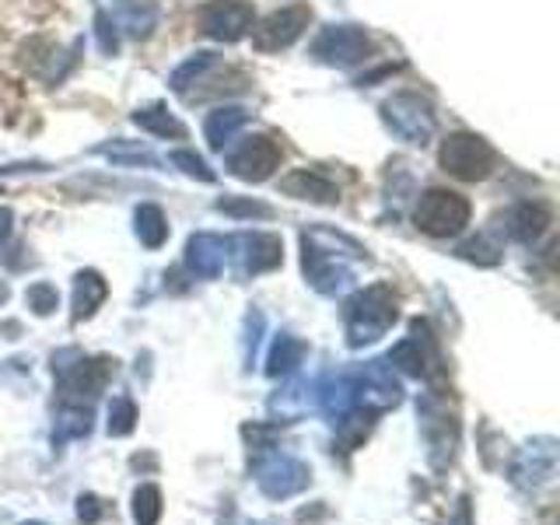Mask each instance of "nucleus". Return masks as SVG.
I'll return each mask as SVG.
<instances>
[{
    "label": "nucleus",
    "instance_id": "obj_1",
    "mask_svg": "<svg viewBox=\"0 0 560 525\" xmlns=\"http://www.w3.org/2000/svg\"><path fill=\"white\" fill-rule=\"evenodd\" d=\"M364 259V249L340 232L312 228L302 235V270L319 294H337L354 280V262Z\"/></svg>",
    "mask_w": 560,
    "mask_h": 525
},
{
    "label": "nucleus",
    "instance_id": "obj_2",
    "mask_svg": "<svg viewBox=\"0 0 560 525\" xmlns=\"http://www.w3.org/2000/svg\"><path fill=\"white\" fill-rule=\"evenodd\" d=\"M399 319V302L389 284H372L358 291L343 308V326H347V343L364 347L385 337Z\"/></svg>",
    "mask_w": 560,
    "mask_h": 525
},
{
    "label": "nucleus",
    "instance_id": "obj_3",
    "mask_svg": "<svg viewBox=\"0 0 560 525\" xmlns=\"http://www.w3.org/2000/svg\"><path fill=\"white\" fill-rule=\"evenodd\" d=\"M438 165H442L452 179L480 183V179H487L490 172H494L498 154L477 133H448L442 140V151H438Z\"/></svg>",
    "mask_w": 560,
    "mask_h": 525
},
{
    "label": "nucleus",
    "instance_id": "obj_4",
    "mask_svg": "<svg viewBox=\"0 0 560 525\" xmlns=\"http://www.w3.org/2000/svg\"><path fill=\"white\" fill-rule=\"evenodd\" d=\"M469 214H472V207H469V200L463 197V192L428 189L424 197L417 200L413 224L431 238H452L469 224Z\"/></svg>",
    "mask_w": 560,
    "mask_h": 525
},
{
    "label": "nucleus",
    "instance_id": "obj_5",
    "mask_svg": "<svg viewBox=\"0 0 560 525\" xmlns=\"http://www.w3.org/2000/svg\"><path fill=\"white\" fill-rule=\"evenodd\" d=\"M52 372L60 375V396L67 402H84V399H95L98 393H105V385H109L116 375V361L74 354V364L52 361Z\"/></svg>",
    "mask_w": 560,
    "mask_h": 525
},
{
    "label": "nucleus",
    "instance_id": "obj_6",
    "mask_svg": "<svg viewBox=\"0 0 560 525\" xmlns=\"http://www.w3.org/2000/svg\"><path fill=\"white\" fill-rule=\"evenodd\" d=\"M262 452L267 455L256 459V483L267 498L284 501V498L302 494L312 483V469L302 459H294L288 452H270V448H262Z\"/></svg>",
    "mask_w": 560,
    "mask_h": 525
},
{
    "label": "nucleus",
    "instance_id": "obj_7",
    "mask_svg": "<svg viewBox=\"0 0 560 525\" xmlns=\"http://www.w3.org/2000/svg\"><path fill=\"white\" fill-rule=\"evenodd\" d=\"M382 119L399 140L407 144H428L431 133H434V113H431V102L420 98V95H393L389 102L382 105Z\"/></svg>",
    "mask_w": 560,
    "mask_h": 525
},
{
    "label": "nucleus",
    "instance_id": "obj_8",
    "mask_svg": "<svg viewBox=\"0 0 560 525\" xmlns=\"http://www.w3.org/2000/svg\"><path fill=\"white\" fill-rule=\"evenodd\" d=\"M368 52H372V39L358 25H329L312 43V57L329 67H354L368 60Z\"/></svg>",
    "mask_w": 560,
    "mask_h": 525
},
{
    "label": "nucleus",
    "instance_id": "obj_9",
    "mask_svg": "<svg viewBox=\"0 0 560 525\" xmlns=\"http://www.w3.org/2000/svg\"><path fill=\"white\" fill-rule=\"evenodd\" d=\"M280 144L267 133H256V137H245L242 144L228 154V168H232L235 179L242 183H267L270 175L280 168Z\"/></svg>",
    "mask_w": 560,
    "mask_h": 525
},
{
    "label": "nucleus",
    "instance_id": "obj_10",
    "mask_svg": "<svg viewBox=\"0 0 560 525\" xmlns=\"http://www.w3.org/2000/svg\"><path fill=\"white\" fill-rule=\"evenodd\" d=\"M417 413H420V428H424V442H428V455H431V466L442 469L452 452L455 442H459V428H455V417L448 413V407L438 396H424L417 402Z\"/></svg>",
    "mask_w": 560,
    "mask_h": 525
},
{
    "label": "nucleus",
    "instance_id": "obj_11",
    "mask_svg": "<svg viewBox=\"0 0 560 525\" xmlns=\"http://www.w3.org/2000/svg\"><path fill=\"white\" fill-rule=\"evenodd\" d=\"M312 22V11L305 4H291V8H280L273 14L262 18L259 25H253V46L259 52H277V49H288L305 35Z\"/></svg>",
    "mask_w": 560,
    "mask_h": 525
},
{
    "label": "nucleus",
    "instance_id": "obj_12",
    "mask_svg": "<svg viewBox=\"0 0 560 525\" xmlns=\"http://www.w3.org/2000/svg\"><path fill=\"white\" fill-rule=\"evenodd\" d=\"M200 32L218 43H238L256 25V14L245 0H210L200 11Z\"/></svg>",
    "mask_w": 560,
    "mask_h": 525
},
{
    "label": "nucleus",
    "instance_id": "obj_13",
    "mask_svg": "<svg viewBox=\"0 0 560 525\" xmlns=\"http://www.w3.org/2000/svg\"><path fill=\"white\" fill-rule=\"evenodd\" d=\"M389 368H399L402 375H431V368H438V350H434V340H431V329L424 319H413L410 323V337L399 340L389 358H385Z\"/></svg>",
    "mask_w": 560,
    "mask_h": 525
},
{
    "label": "nucleus",
    "instance_id": "obj_14",
    "mask_svg": "<svg viewBox=\"0 0 560 525\" xmlns=\"http://www.w3.org/2000/svg\"><path fill=\"white\" fill-rule=\"evenodd\" d=\"M358 382V407H364L368 413H382V410H393L399 407L402 389L393 375V368L385 361H372L364 364L361 372L354 375Z\"/></svg>",
    "mask_w": 560,
    "mask_h": 525
},
{
    "label": "nucleus",
    "instance_id": "obj_15",
    "mask_svg": "<svg viewBox=\"0 0 560 525\" xmlns=\"http://www.w3.org/2000/svg\"><path fill=\"white\" fill-rule=\"evenodd\" d=\"M557 472V442L553 438H536L525 448H518L512 463V483L522 490L542 487Z\"/></svg>",
    "mask_w": 560,
    "mask_h": 525
},
{
    "label": "nucleus",
    "instance_id": "obj_16",
    "mask_svg": "<svg viewBox=\"0 0 560 525\" xmlns=\"http://www.w3.org/2000/svg\"><path fill=\"white\" fill-rule=\"evenodd\" d=\"M228 259H232V238H221L214 232H200L192 235L186 245V267L197 277H221Z\"/></svg>",
    "mask_w": 560,
    "mask_h": 525
},
{
    "label": "nucleus",
    "instance_id": "obj_17",
    "mask_svg": "<svg viewBox=\"0 0 560 525\" xmlns=\"http://www.w3.org/2000/svg\"><path fill=\"white\" fill-rule=\"evenodd\" d=\"M235 249H242V270L245 273H267L273 267H280V259H284V245H280L277 235H267V232H253V235H238L232 238Z\"/></svg>",
    "mask_w": 560,
    "mask_h": 525
},
{
    "label": "nucleus",
    "instance_id": "obj_18",
    "mask_svg": "<svg viewBox=\"0 0 560 525\" xmlns=\"http://www.w3.org/2000/svg\"><path fill=\"white\" fill-rule=\"evenodd\" d=\"M280 189H284L288 197L312 200V203H337L340 200L337 183L326 179L319 168H298V172H291L288 179L280 183Z\"/></svg>",
    "mask_w": 560,
    "mask_h": 525
},
{
    "label": "nucleus",
    "instance_id": "obj_19",
    "mask_svg": "<svg viewBox=\"0 0 560 525\" xmlns=\"http://www.w3.org/2000/svg\"><path fill=\"white\" fill-rule=\"evenodd\" d=\"M249 122V113L242 109V105H221V109H214L207 116V122H203V133H207V140H210V148H228L232 140L238 137V130Z\"/></svg>",
    "mask_w": 560,
    "mask_h": 525
},
{
    "label": "nucleus",
    "instance_id": "obj_20",
    "mask_svg": "<svg viewBox=\"0 0 560 525\" xmlns=\"http://www.w3.org/2000/svg\"><path fill=\"white\" fill-rule=\"evenodd\" d=\"M508 224H512V235L525 245H533L542 238V232L550 228V210L542 203H518L512 210V218H508Z\"/></svg>",
    "mask_w": 560,
    "mask_h": 525
},
{
    "label": "nucleus",
    "instance_id": "obj_21",
    "mask_svg": "<svg viewBox=\"0 0 560 525\" xmlns=\"http://www.w3.org/2000/svg\"><path fill=\"white\" fill-rule=\"evenodd\" d=\"M105 294H109V284L102 280V273H95V270L78 273V280H74V323L92 319L95 308L105 302Z\"/></svg>",
    "mask_w": 560,
    "mask_h": 525
},
{
    "label": "nucleus",
    "instance_id": "obj_22",
    "mask_svg": "<svg viewBox=\"0 0 560 525\" xmlns=\"http://www.w3.org/2000/svg\"><path fill=\"white\" fill-rule=\"evenodd\" d=\"M305 358V343L291 337V332H280V337L273 340L270 347V358H267V375H291L298 364H302Z\"/></svg>",
    "mask_w": 560,
    "mask_h": 525
},
{
    "label": "nucleus",
    "instance_id": "obj_23",
    "mask_svg": "<svg viewBox=\"0 0 560 525\" xmlns=\"http://www.w3.org/2000/svg\"><path fill=\"white\" fill-rule=\"evenodd\" d=\"M137 238L140 245H148V249H162L165 238H168V221L162 214V207H154V203H144V207H137Z\"/></svg>",
    "mask_w": 560,
    "mask_h": 525
},
{
    "label": "nucleus",
    "instance_id": "obj_24",
    "mask_svg": "<svg viewBox=\"0 0 560 525\" xmlns=\"http://www.w3.org/2000/svg\"><path fill=\"white\" fill-rule=\"evenodd\" d=\"M133 122L140 130H148L154 137H175V140H183L186 137V127L179 119H175L165 105H151V109H137L133 113Z\"/></svg>",
    "mask_w": 560,
    "mask_h": 525
},
{
    "label": "nucleus",
    "instance_id": "obj_25",
    "mask_svg": "<svg viewBox=\"0 0 560 525\" xmlns=\"http://www.w3.org/2000/svg\"><path fill=\"white\" fill-rule=\"evenodd\" d=\"M92 431V410L84 402H67V410L57 420V431H52V442L63 445L67 438H84Z\"/></svg>",
    "mask_w": 560,
    "mask_h": 525
},
{
    "label": "nucleus",
    "instance_id": "obj_26",
    "mask_svg": "<svg viewBox=\"0 0 560 525\" xmlns=\"http://www.w3.org/2000/svg\"><path fill=\"white\" fill-rule=\"evenodd\" d=\"M162 518V490L154 483H140L133 490V522L137 525H158Z\"/></svg>",
    "mask_w": 560,
    "mask_h": 525
},
{
    "label": "nucleus",
    "instance_id": "obj_27",
    "mask_svg": "<svg viewBox=\"0 0 560 525\" xmlns=\"http://www.w3.org/2000/svg\"><path fill=\"white\" fill-rule=\"evenodd\" d=\"M218 60H214V52H192V57L183 63V67H175V74H172V92H179L186 95L189 92V84H197V78H203V70H210Z\"/></svg>",
    "mask_w": 560,
    "mask_h": 525
},
{
    "label": "nucleus",
    "instance_id": "obj_28",
    "mask_svg": "<svg viewBox=\"0 0 560 525\" xmlns=\"http://www.w3.org/2000/svg\"><path fill=\"white\" fill-rule=\"evenodd\" d=\"M137 428V407L130 396H116L109 402V434L113 438H127Z\"/></svg>",
    "mask_w": 560,
    "mask_h": 525
},
{
    "label": "nucleus",
    "instance_id": "obj_29",
    "mask_svg": "<svg viewBox=\"0 0 560 525\" xmlns=\"http://www.w3.org/2000/svg\"><path fill=\"white\" fill-rule=\"evenodd\" d=\"M25 302H28V308H32L35 315H49L52 308L60 305V294H57V288H52V284L39 280V284H32V288L25 291Z\"/></svg>",
    "mask_w": 560,
    "mask_h": 525
},
{
    "label": "nucleus",
    "instance_id": "obj_30",
    "mask_svg": "<svg viewBox=\"0 0 560 525\" xmlns=\"http://www.w3.org/2000/svg\"><path fill=\"white\" fill-rule=\"evenodd\" d=\"M459 256L469 259V262H480V267H494V262L501 259L498 245H490L487 238H472V242H466L463 249H459Z\"/></svg>",
    "mask_w": 560,
    "mask_h": 525
},
{
    "label": "nucleus",
    "instance_id": "obj_31",
    "mask_svg": "<svg viewBox=\"0 0 560 525\" xmlns=\"http://www.w3.org/2000/svg\"><path fill=\"white\" fill-rule=\"evenodd\" d=\"M172 165H179L186 175H192V179H200V183H214V172H210L203 158L192 154V151H175L172 154Z\"/></svg>",
    "mask_w": 560,
    "mask_h": 525
},
{
    "label": "nucleus",
    "instance_id": "obj_32",
    "mask_svg": "<svg viewBox=\"0 0 560 525\" xmlns=\"http://www.w3.org/2000/svg\"><path fill=\"white\" fill-rule=\"evenodd\" d=\"M105 515H109V508H105L102 498H95V494H81V498H78V518H81L84 525H95V522H102Z\"/></svg>",
    "mask_w": 560,
    "mask_h": 525
},
{
    "label": "nucleus",
    "instance_id": "obj_33",
    "mask_svg": "<svg viewBox=\"0 0 560 525\" xmlns=\"http://www.w3.org/2000/svg\"><path fill=\"white\" fill-rule=\"evenodd\" d=\"M245 323H249L253 329H245V361L256 358V347H259V332H262V315L259 312H249L245 315Z\"/></svg>",
    "mask_w": 560,
    "mask_h": 525
},
{
    "label": "nucleus",
    "instance_id": "obj_34",
    "mask_svg": "<svg viewBox=\"0 0 560 525\" xmlns=\"http://www.w3.org/2000/svg\"><path fill=\"white\" fill-rule=\"evenodd\" d=\"M98 46H102V52H116L119 49V39H116V25L109 22L105 14H98Z\"/></svg>",
    "mask_w": 560,
    "mask_h": 525
},
{
    "label": "nucleus",
    "instance_id": "obj_35",
    "mask_svg": "<svg viewBox=\"0 0 560 525\" xmlns=\"http://www.w3.org/2000/svg\"><path fill=\"white\" fill-rule=\"evenodd\" d=\"M224 214H253V218H270V207L262 203H232V200H221L218 203Z\"/></svg>",
    "mask_w": 560,
    "mask_h": 525
},
{
    "label": "nucleus",
    "instance_id": "obj_36",
    "mask_svg": "<svg viewBox=\"0 0 560 525\" xmlns=\"http://www.w3.org/2000/svg\"><path fill=\"white\" fill-rule=\"evenodd\" d=\"M8 232H11V210H8V207H0V242L8 238Z\"/></svg>",
    "mask_w": 560,
    "mask_h": 525
},
{
    "label": "nucleus",
    "instance_id": "obj_37",
    "mask_svg": "<svg viewBox=\"0 0 560 525\" xmlns=\"http://www.w3.org/2000/svg\"><path fill=\"white\" fill-rule=\"evenodd\" d=\"M4 302H8V284L0 280V305H4Z\"/></svg>",
    "mask_w": 560,
    "mask_h": 525
},
{
    "label": "nucleus",
    "instance_id": "obj_38",
    "mask_svg": "<svg viewBox=\"0 0 560 525\" xmlns=\"http://www.w3.org/2000/svg\"><path fill=\"white\" fill-rule=\"evenodd\" d=\"M22 525H43V522H22Z\"/></svg>",
    "mask_w": 560,
    "mask_h": 525
}]
</instances>
